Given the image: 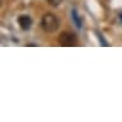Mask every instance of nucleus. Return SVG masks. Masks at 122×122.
<instances>
[{
    "label": "nucleus",
    "instance_id": "1",
    "mask_svg": "<svg viewBox=\"0 0 122 122\" xmlns=\"http://www.w3.org/2000/svg\"><path fill=\"white\" fill-rule=\"evenodd\" d=\"M41 25H42V28H43V30H46V32H48V33H52V32H56L57 30V28H59V25H60V22L53 14L47 13L42 17Z\"/></svg>",
    "mask_w": 122,
    "mask_h": 122
},
{
    "label": "nucleus",
    "instance_id": "2",
    "mask_svg": "<svg viewBox=\"0 0 122 122\" xmlns=\"http://www.w3.org/2000/svg\"><path fill=\"white\" fill-rule=\"evenodd\" d=\"M59 41L61 46H64V47H72L78 43V37L72 32H62L59 37Z\"/></svg>",
    "mask_w": 122,
    "mask_h": 122
},
{
    "label": "nucleus",
    "instance_id": "3",
    "mask_svg": "<svg viewBox=\"0 0 122 122\" xmlns=\"http://www.w3.org/2000/svg\"><path fill=\"white\" fill-rule=\"evenodd\" d=\"M18 23H19V25H20V28L22 29H29L30 28V25H32V19H30L28 15H20V17L18 18Z\"/></svg>",
    "mask_w": 122,
    "mask_h": 122
},
{
    "label": "nucleus",
    "instance_id": "4",
    "mask_svg": "<svg viewBox=\"0 0 122 122\" xmlns=\"http://www.w3.org/2000/svg\"><path fill=\"white\" fill-rule=\"evenodd\" d=\"M72 18H74V20H75V24L76 27H81V22H80V18L78 17V14H76V11L75 10H72Z\"/></svg>",
    "mask_w": 122,
    "mask_h": 122
},
{
    "label": "nucleus",
    "instance_id": "5",
    "mask_svg": "<svg viewBox=\"0 0 122 122\" xmlns=\"http://www.w3.org/2000/svg\"><path fill=\"white\" fill-rule=\"evenodd\" d=\"M47 1H48L50 5H52V6H59L62 0H47Z\"/></svg>",
    "mask_w": 122,
    "mask_h": 122
},
{
    "label": "nucleus",
    "instance_id": "6",
    "mask_svg": "<svg viewBox=\"0 0 122 122\" xmlns=\"http://www.w3.org/2000/svg\"><path fill=\"white\" fill-rule=\"evenodd\" d=\"M120 18H121V19H122V13H121V14H120Z\"/></svg>",
    "mask_w": 122,
    "mask_h": 122
}]
</instances>
